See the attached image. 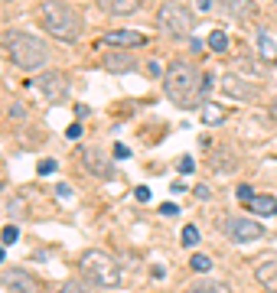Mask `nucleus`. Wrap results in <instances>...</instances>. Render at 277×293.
<instances>
[{"instance_id":"nucleus-13","label":"nucleus","mask_w":277,"mask_h":293,"mask_svg":"<svg viewBox=\"0 0 277 293\" xmlns=\"http://www.w3.org/2000/svg\"><path fill=\"white\" fill-rule=\"evenodd\" d=\"M98 7L108 16H134L140 10V0H98Z\"/></svg>"},{"instance_id":"nucleus-27","label":"nucleus","mask_w":277,"mask_h":293,"mask_svg":"<svg viewBox=\"0 0 277 293\" xmlns=\"http://www.w3.org/2000/svg\"><path fill=\"white\" fill-rule=\"evenodd\" d=\"M36 170H39L42 176H46V173H56V160H39V163H36Z\"/></svg>"},{"instance_id":"nucleus-18","label":"nucleus","mask_w":277,"mask_h":293,"mask_svg":"<svg viewBox=\"0 0 277 293\" xmlns=\"http://www.w3.org/2000/svg\"><path fill=\"white\" fill-rule=\"evenodd\" d=\"M254 277H258V283H261V287L277 290V261H264V264H258Z\"/></svg>"},{"instance_id":"nucleus-12","label":"nucleus","mask_w":277,"mask_h":293,"mask_svg":"<svg viewBox=\"0 0 277 293\" xmlns=\"http://www.w3.org/2000/svg\"><path fill=\"white\" fill-rule=\"evenodd\" d=\"M101 65L108 69V72H134V69H137V59H134L131 52L124 49V52H111V56H101Z\"/></svg>"},{"instance_id":"nucleus-4","label":"nucleus","mask_w":277,"mask_h":293,"mask_svg":"<svg viewBox=\"0 0 277 293\" xmlns=\"http://www.w3.org/2000/svg\"><path fill=\"white\" fill-rule=\"evenodd\" d=\"M39 16H42V26H46L56 39H62V42H75L78 33H82V20H78V13L69 4L46 0V4L39 7Z\"/></svg>"},{"instance_id":"nucleus-8","label":"nucleus","mask_w":277,"mask_h":293,"mask_svg":"<svg viewBox=\"0 0 277 293\" xmlns=\"http://www.w3.org/2000/svg\"><path fill=\"white\" fill-rule=\"evenodd\" d=\"M78 163H82V170L92 173V176H101V179L111 176V160L98 147H78Z\"/></svg>"},{"instance_id":"nucleus-20","label":"nucleus","mask_w":277,"mask_h":293,"mask_svg":"<svg viewBox=\"0 0 277 293\" xmlns=\"http://www.w3.org/2000/svg\"><path fill=\"white\" fill-rule=\"evenodd\" d=\"M209 49L212 52H228V33L225 30H212L209 33Z\"/></svg>"},{"instance_id":"nucleus-15","label":"nucleus","mask_w":277,"mask_h":293,"mask_svg":"<svg viewBox=\"0 0 277 293\" xmlns=\"http://www.w3.org/2000/svg\"><path fill=\"white\" fill-rule=\"evenodd\" d=\"M254 42H258V56H261V62H277V42L267 30H258L254 33Z\"/></svg>"},{"instance_id":"nucleus-19","label":"nucleus","mask_w":277,"mask_h":293,"mask_svg":"<svg viewBox=\"0 0 277 293\" xmlns=\"http://www.w3.org/2000/svg\"><path fill=\"white\" fill-rule=\"evenodd\" d=\"M193 293H225L228 290V283H222V280H209V277H199V280H193Z\"/></svg>"},{"instance_id":"nucleus-24","label":"nucleus","mask_w":277,"mask_h":293,"mask_svg":"<svg viewBox=\"0 0 277 293\" xmlns=\"http://www.w3.org/2000/svg\"><path fill=\"white\" fill-rule=\"evenodd\" d=\"M26 206H23V199H10L7 202V215H23Z\"/></svg>"},{"instance_id":"nucleus-30","label":"nucleus","mask_w":277,"mask_h":293,"mask_svg":"<svg viewBox=\"0 0 277 293\" xmlns=\"http://www.w3.org/2000/svg\"><path fill=\"white\" fill-rule=\"evenodd\" d=\"M160 215H166V218L169 215H180V209H176L173 202H163V206H160Z\"/></svg>"},{"instance_id":"nucleus-33","label":"nucleus","mask_w":277,"mask_h":293,"mask_svg":"<svg viewBox=\"0 0 277 293\" xmlns=\"http://www.w3.org/2000/svg\"><path fill=\"white\" fill-rule=\"evenodd\" d=\"M10 118H26V111H23V104H13V108H10Z\"/></svg>"},{"instance_id":"nucleus-9","label":"nucleus","mask_w":277,"mask_h":293,"mask_svg":"<svg viewBox=\"0 0 277 293\" xmlns=\"http://www.w3.org/2000/svg\"><path fill=\"white\" fill-rule=\"evenodd\" d=\"M101 46H121V49H134V46H144L147 36L137 30H108L104 36H98Z\"/></svg>"},{"instance_id":"nucleus-25","label":"nucleus","mask_w":277,"mask_h":293,"mask_svg":"<svg viewBox=\"0 0 277 293\" xmlns=\"http://www.w3.org/2000/svg\"><path fill=\"white\" fill-rule=\"evenodd\" d=\"M235 195H238L241 202H251V195H254V189H251V186H248V183H241L238 189H235Z\"/></svg>"},{"instance_id":"nucleus-3","label":"nucleus","mask_w":277,"mask_h":293,"mask_svg":"<svg viewBox=\"0 0 277 293\" xmlns=\"http://www.w3.org/2000/svg\"><path fill=\"white\" fill-rule=\"evenodd\" d=\"M78 274L92 283V287H104V290H114L121 287V267L114 264L111 254L98 251V247H92V251H85L82 257H78Z\"/></svg>"},{"instance_id":"nucleus-36","label":"nucleus","mask_w":277,"mask_h":293,"mask_svg":"<svg viewBox=\"0 0 277 293\" xmlns=\"http://www.w3.org/2000/svg\"><path fill=\"white\" fill-rule=\"evenodd\" d=\"M59 195H62V199H69V195H72V189H69V186L66 183H59V189H56Z\"/></svg>"},{"instance_id":"nucleus-29","label":"nucleus","mask_w":277,"mask_h":293,"mask_svg":"<svg viewBox=\"0 0 277 293\" xmlns=\"http://www.w3.org/2000/svg\"><path fill=\"white\" fill-rule=\"evenodd\" d=\"M134 199H137V202H150V189H147V186H137V189H134Z\"/></svg>"},{"instance_id":"nucleus-21","label":"nucleus","mask_w":277,"mask_h":293,"mask_svg":"<svg viewBox=\"0 0 277 293\" xmlns=\"http://www.w3.org/2000/svg\"><path fill=\"white\" fill-rule=\"evenodd\" d=\"M189 267H193L196 274H209V271H212V257H209V254H193V257H189Z\"/></svg>"},{"instance_id":"nucleus-6","label":"nucleus","mask_w":277,"mask_h":293,"mask_svg":"<svg viewBox=\"0 0 277 293\" xmlns=\"http://www.w3.org/2000/svg\"><path fill=\"white\" fill-rule=\"evenodd\" d=\"M222 232H225L228 241L235 244H248V241H258V238H264V228L258 225L254 218H245V215H231L222 221Z\"/></svg>"},{"instance_id":"nucleus-14","label":"nucleus","mask_w":277,"mask_h":293,"mask_svg":"<svg viewBox=\"0 0 277 293\" xmlns=\"http://www.w3.org/2000/svg\"><path fill=\"white\" fill-rule=\"evenodd\" d=\"M258 10L254 0H222V13L231 16V20H248Z\"/></svg>"},{"instance_id":"nucleus-10","label":"nucleus","mask_w":277,"mask_h":293,"mask_svg":"<svg viewBox=\"0 0 277 293\" xmlns=\"http://www.w3.org/2000/svg\"><path fill=\"white\" fill-rule=\"evenodd\" d=\"M0 283H4V287H10V290H26V293L39 290L36 277H33L30 271H20V267H10V271H4V274H0Z\"/></svg>"},{"instance_id":"nucleus-35","label":"nucleus","mask_w":277,"mask_h":293,"mask_svg":"<svg viewBox=\"0 0 277 293\" xmlns=\"http://www.w3.org/2000/svg\"><path fill=\"white\" fill-rule=\"evenodd\" d=\"M75 118H78V121L88 118V104H78V108H75Z\"/></svg>"},{"instance_id":"nucleus-26","label":"nucleus","mask_w":277,"mask_h":293,"mask_svg":"<svg viewBox=\"0 0 277 293\" xmlns=\"http://www.w3.org/2000/svg\"><path fill=\"white\" fill-rule=\"evenodd\" d=\"M193 170H196V160H193V156H180V173L189 176Z\"/></svg>"},{"instance_id":"nucleus-7","label":"nucleus","mask_w":277,"mask_h":293,"mask_svg":"<svg viewBox=\"0 0 277 293\" xmlns=\"http://www.w3.org/2000/svg\"><path fill=\"white\" fill-rule=\"evenodd\" d=\"M33 85L39 88V95L46 98V101H62V98L69 95V75L66 72H42Z\"/></svg>"},{"instance_id":"nucleus-11","label":"nucleus","mask_w":277,"mask_h":293,"mask_svg":"<svg viewBox=\"0 0 277 293\" xmlns=\"http://www.w3.org/2000/svg\"><path fill=\"white\" fill-rule=\"evenodd\" d=\"M222 92H225L228 98H238V101H251L254 85H248L245 78H238V75H225L222 78Z\"/></svg>"},{"instance_id":"nucleus-32","label":"nucleus","mask_w":277,"mask_h":293,"mask_svg":"<svg viewBox=\"0 0 277 293\" xmlns=\"http://www.w3.org/2000/svg\"><path fill=\"white\" fill-rule=\"evenodd\" d=\"M114 156H118V160H127V156H131V150L124 147V144H114Z\"/></svg>"},{"instance_id":"nucleus-5","label":"nucleus","mask_w":277,"mask_h":293,"mask_svg":"<svg viewBox=\"0 0 277 293\" xmlns=\"http://www.w3.org/2000/svg\"><path fill=\"white\" fill-rule=\"evenodd\" d=\"M157 26L166 33V36H176V39H186L193 33V16L183 4H163L157 13Z\"/></svg>"},{"instance_id":"nucleus-2","label":"nucleus","mask_w":277,"mask_h":293,"mask_svg":"<svg viewBox=\"0 0 277 293\" xmlns=\"http://www.w3.org/2000/svg\"><path fill=\"white\" fill-rule=\"evenodd\" d=\"M4 49H7V56L13 59V65L23 69V72H36V69H42L49 62L46 42H39L36 36L20 33V30H7L4 33Z\"/></svg>"},{"instance_id":"nucleus-17","label":"nucleus","mask_w":277,"mask_h":293,"mask_svg":"<svg viewBox=\"0 0 277 293\" xmlns=\"http://www.w3.org/2000/svg\"><path fill=\"white\" fill-rule=\"evenodd\" d=\"M251 212L254 215H261V218H271V215H277V199L274 195H251Z\"/></svg>"},{"instance_id":"nucleus-16","label":"nucleus","mask_w":277,"mask_h":293,"mask_svg":"<svg viewBox=\"0 0 277 293\" xmlns=\"http://www.w3.org/2000/svg\"><path fill=\"white\" fill-rule=\"evenodd\" d=\"M199 118H202V124H209V127H219V124L228 118V111L222 108V104H216V101H202L199 104Z\"/></svg>"},{"instance_id":"nucleus-23","label":"nucleus","mask_w":277,"mask_h":293,"mask_svg":"<svg viewBox=\"0 0 277 293\" xmlns=\"http://www.w3.org/2000/svg\"><path fill=\"white\" fill-rule=\"evenodd\" d=\"M16 238H20V228H16V225H7L4 232H0V241H4V244H16Z\"/></svg>"},{"instance_id":"nucleus-28","label":"nucleus","mask_w":277,"mask_h":293,"mask_svg":"<svg viewBox=\"0 0 277 293\" xmlns=\"http://www.w3.org/2000/svg\"><path fill=\"white\" fill-rule=\"evenodd\" d=\"M66 137H69V140H78V137H82V124H78V121L69 124V127H66Z\"/></svg>"},{"instance_id":"nucleus-31","label":"nucleus","mask_w":277,"mask_h":293,"mask_svg":"<svg viewBox=\"0 0 277 293\" xmlns=\"http://www.w3.org/2000/svg\"><path fill=\"white\" fill-rule=\"evenodd\" d=\"M196 10H199V13H212L216 7H212V0H196Z\"/></svg>"},{"instance_id":"nucleus-34","label":"nucleus","mask_w":277,"mask_h":293,"mask_svg":"<svg viewBox=\"0 0 277 293\" xmlns=\"http://www.w3.org/2000/svg\"><path fill=\"white\" fill-rule=\"evenodd\" d=\"M196 199H209V186H196Z\"/></svg>"},{"instance_id":"nucleus-1","label":"nucleus","mask_w":277,"mask_h":293,"mask_svg":"<svg viewBox=\"0 0 277 293\" xmlns=\"http://www.w3.org/2000/svg\"><path fill=\"white\" fill-rule=\"evenodd\" d=\"M163 92H166L169 101H176L180 108H199V95H205L199 69L183 62V59L169 62L166 72H163Z\"/></svg>"},{"instance_id":"nucleus-37","label":"nucleus","mask_w":277,"mask_h":293,"mask_svg":"<svg viewBox=\"0 0 277 293\" xmlns=\"http://www.w3.org/2000/svg\"><path fill=\"white\" fill-rule=\"evenodd\" d=\"M0 261H4V247H0Z\"/></svg>"},{"instance_id":"nucleus-22","label":"nucleus","mask_w":277,"mask_h":293,"mask_svg":"<svg viewBox=\"0 0 277 293\" xmlns=\"http://www.w3.org/2000/svg\"><path fill=\"white\" fill-rule=\"evenodd\" d=\"M183 244H186V247H196V244H199V228H196V225H186V228H183Z\"/></svg>"}]
</instances>
